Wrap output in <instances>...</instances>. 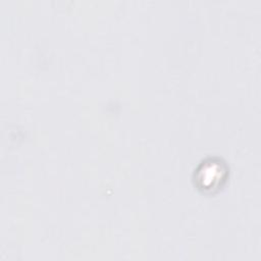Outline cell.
Segmentation results:
<instances>
[{
	"mask_svg": "<svg viewBox=\"0 0 261 261\" xmlns=\"http://www.w3.org/2000/svg\"><path fill=\"white\" fill-rule=\"evenodd\" d=\"M227 176V167L219 159H207L202 162L195 173L199 189L212 191L221 187Z\"/></svg>",
	"mask_w": 261,
	"mask_h": 261,
	"instance_id": "1",
	"label": "cell"
}]
</instances>
